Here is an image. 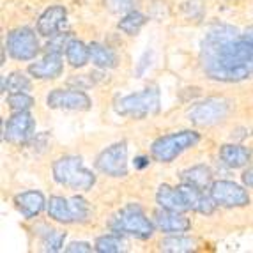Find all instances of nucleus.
I'll list each match as a JSON object with an SVG mask.
<instances>
[{
    "label": "nucleus",
    "mask_w": 253,
    "mask_h": 253,
    "mask_svg": "<svg viewBox=\"0 0 253 253\" xmlns=\"http://www.w3.org/2000/svg\"><path fill=\"white\" fill-rule=\"evenodd\" d=\"M195 243L190 237H182V236H170L167 239H163L160 243L161 252H169V253H182V252H193Z\"/></svg>",
    "instance_id": "5701e85b"
},
{
    "label": "nucleus",
    "mask_w": 253,
    "mask_h": 253,
    "mask_svg": "<svg viewBox=\"0 0 253 253\" xmlns=\"http://www.w3.org/2000/svg\"><path fill=\"white\" fill-rule=\"evenodd\" d=\"M149 158L147 156H136L135 160H133V167H135L136 170H144L145 167H149Z\"/></svg>",
    "instance_id": "2f4dec72"
},
{
    "label": "nucleus",
    "mask_w": 253,
    "mask_h": 253,
    "mask_svg": "<svg viewBox=\"0 0 253 253\" xmlns=\"http://www.w3.org/2000/svg\"><path fill=\"white\" fill-rule=\"evenodd\" d=\"M66 16H68V11L62 5L48 7L38 20V34L42 38H53L55 34H59L60 27L66 21Z\"/></svg>",
    "instance_id": "2eb2a0df"
},
{
    "label": "nucleus",
    "mask_w": 253,
    "mask_h": 253,
    "mask_svg": "<svg viewBox=\"0 0 253 253\" xmlns=\"http://www.w3.org/2000/svg\"><path fill=\"white\" fill-rule=\"evenodd\" d=\"M66 59L73 68H84L90 59V48L78 39H71L66 48Z\"/></svg>",
    "instance_id": "412c9836"
},
{
    "label": "nucleus",
    "mask_w": 253,
    "mask_h": 253,
    "mask_svg": "<svg viewBox=\"0 0 253 253\" xmlns=\"http://www.w3.org/2000/svg\"><path fill=\"white\" fill-rule=\"evenodd\" d=\"M66 252L68 253H89L92 252V246L89 243H71L69 246H66Z\"/></svg>",
    "instance_id": "7c9ffc66"
},
{
    "label": "nucleus",
    "mask_w": 253,
    "mask_h": 253,
    "mask_svg": "<svg viewBox=\"0 0 253 253\" xmlns=\"http://www.w3.org/2000/svg\"><path fill=\"white\" fill-rule=\"evenodd\" d=\"M36 129V123L32 115L29 114V110L23 112H14L13 117H9V121L5 123V133L4 138L11 144H25L27 140L32 136Z\"/></svg>",
    "instance_id": "f8f14e48"
},
{
    "label": "nucleus",
    "mask_w": 253,
    "mask_h": 253,
    "mask_svg": "<svg viewBox=\"0 0 253 253\" xmlns=\"http://www.w3.org/2000/svg\"><path fill=\"white\" fill-rule=\"evenodd\" d=\"M200 66L207 78L225 84L253 76V25L237 29L214 23L200 44Z\"/></svg>",
    "instance_id": "f257e3e1"
},
{
    "label": "nucleus",
    "mask_w": 253,
    "mask_h": 253,
    "mask_svg": "<svg viewBox=\"0 0 253 253\" xmlns=\"http://www.w3.org/2000/svg\"><path fill=\"white\" fill-rule=\"evenodd\" d=\"M154 223L161 232L167 234H182L191 228V221L182 212L169 211L163 207H161V211L154 212Z\"/></svg>",
    "instance_id": "4468645a"
},
{
    "label": "nucleus",
    "mask_w": 253,
    "mask_h": 253,
    "mask_svg": "<svg viewBox=\"0 0 253 253\" xmlns=\"http://www.w3.org/2000/svg\"><path fill=\"white\" fill-rule=\"evenodd\" d=\"M7 105L13 112H23L34 106V97L27 92H11L7 96Z\"/></svg>",
    "instance_id": "bb28decb"
},
{
    "label": "nucleus",
    "mask_w": 253,
    "mask_h": 253,
    "mask_svg": "<svg viewBox=\"0 0 253 253\" xmlns=\"http://www.w3.org/2000/svg\"><path fill=\"white\" fill-rule=\"evenodd\" d=\"M211 179H212V173L206 165H197V167H191V169L184 170V172L181 173L182 182L199 186L202 190H207V188L211 186Z\"/></svg>",
    "instance_id": "aec40b11"
},
{
    "label": "nucleus",
    "mask_w": 253,
    "mask_h": 253,
    "mask_svg": "<svg viewBox=\"0 0 253 253\" xmlns=\"http://www.w3.org/2000/svg\"><path fill=\"white\" fill-rule=\"evenodd\" d=\"M156 202L163 209H169V211H175V212H186L190 209L182 191L179 188H172L169 184L160 186V190L156 193Z\"/></svg>",
    "instance_id": "f3484780"
},
{
    "label": "nucleus",
    "mask_w": 253,
    "mask_h": 253,
    "mask_svg": "<svg viewBox=\"0 0 253 253\" xmlns=\"http://www.w3.org/2000/svg\"><path fill=\"white\" fill-rule=\"evenodd\" d=\"M48 214L59 223H75V221H87L90 214L89 202L82 197L64 199V197H50L48 200Z\"/></svg>",
    "instance_id": "423d86ee"
},
{
    "label": "nucleus",
    "mask_w": 253,
    "mask_h": 253,
    "mask_svg": "<svg viewBox=\"0 0 253 253\" xmlns=\"http://www.w3.org/2000/svg\"><path fill=\"white\" fill-rule=\"evenodd\" d=\"M219 158L230 169H241V167L248 165V161L252 160V152L243 145L225 144L219 149Z\"/></svg>",
    "instance_id": "6ab92c4d"
},
{
    "label": "nucleus",
    "mask_w": 253,
    "mask_h": 253,
    "mask_svg": "<svg viewBox=\"0 0 253 253\" xmlns=\"http://www.w3.org/2000/svg\"><path fill=\"white\" fill-rule=\"evenodd\" d=\"M145 21H147V18L140 13V11H127L126 16L117 23V29L123 30L124 34L127 36H135L145 25Z\"/></svg>",
    "instance_id": "b1692460"
},
{
    "label": "nucleus",
    "mask_w": 253,
    "mask_h": 253,
    "mask_svg": "<svg viewBox=\"0 0 253 253\" xmlns=\"http://www.w3.org/2000/svg\"><path fill=\"white\" fill-rule=\"evenodd\" d=\"M243 182H245L248 188H252L253 190V167L248 170H245V173H243Z\"/></svg>",
    "instance_id": "473e14b6"
},
{
    "label": "nucleus",
    "mask_w": 253,
    "mask_h": 253,
    "mask_svg": "<svg viewBox=\"0 0 253 253\" xmlns=\"http://www.w3.org/2000/svg\"><path fill=\"white\" fill-rule=\"evenodd\" d=\"M64 239H66V234L59 232V230H48L46 237L42 241L44 245V252H60L64 246Z\"/></svg>",
    "instance_id": "cd10ccee"
},
{
    "label": "nucleus",
    "mask_w": 253,
    "mask_h": 253,
    "mask_svg": "<svg viewBox=\"0 0 253 253\" xmlns=\"http://www.w3.org/2000/svg\"><path fill=\"white\" fill-rule=\"evenodd\" d=\"M9 89V92H27L30 90V80L29 76H25L23 73L14 71L7 76L2 78V92Z\"/></svg>",
    "instance_id": "393cba45"
},
{
    "label": "nucleus",
    "mask_w": 253,
    "mask_h": 253,
    "mask_svg": "<svg viewBox=\"0 0 253 253\" xmlns=\"http://www.w3.org/2000/svg\"><path fill=\"white\" fill-rule=\"evenodd\" d=\"M55 182L76 191H89L96 184V177L78 156L59 158L51 167Z\"/></svg>",
    "instance_id": "f03ea898"
},
{
    "label": "nucleus",
    "mask_w": 253,
    "mask_h": 253,
    "mask_svg": "<svg viewBox=\"0 0 253 253\" xmlns=\"http://www.w3.org/2000/svg\"><path fill=\"white\" fill-rule=\"evenodd\" d=\"M46 105L53 110H78V112H87L92 106L90 97L82 90L71 89H55L48 94Z\"/></svg>",
    "instance_id": "9b49d317"
},
{
    "label": "nucleus",
    "mask_w": 253,
    "mask_h": 253,
    "mask_svg": "<svg viewBox=\"0 0 253 253\" xmlns=\"http://www.w3.org/2000/svg\"><path fill=\"white\" fill-rule=\"evenodd\" d=\"M96 169L110 177L127 175V145L126 142H117L110 145L96 158Z\"/></svg>",
    "instance_id": "0eeeda50"
},
{
    "label": "nucleus",
    "mask_w": 253,
    "mask_h": 253,
    "mask_svg": "<svg viewBox=\"0 0 253 253\" xmlns=\"http://www.w3.org/2000/svg\"><path fill=\"white\" fill-rule=\"evenodd\" d=\"M160 110V90L158 87H147L142 92L129 94L115 101V112L123 117L145 119L158 114Z\"/></svg>",
    "instance_id": "20e7f679"
},
{
    "label": "nucleus",
    "mask_w": 253,
    "mask_h": 253,
    "mask_svg": "<svg viewBox=\"0 0 253 253\" xmlns=\"http://www.w3.org/2000/svg\"><path fill=\"white\" fill-rule=\"evenodd\" d=\"M110 230L119 236H133L136 239H149L154 234V223L144 214L136 204L123 207L110 219Z\"/></svg>",
    "instance_id": "7ed1b4c3"
},
{
    "label": "nucleus",
    "mask_w": 253,
    "mask_h": 253,
    "mask_svg": "<svg viewBox=\"0 0 253 253\" xmlns=\"http://www.w3.org/2000/svg\"><path fill=\"white\" fill-rule=\"evenodd\" d=\"M200 142V135L197 131L184 129L179 133H172V135H165L152 144L151 147V156L160 163H170L173 161L179 154L188 151L190 147L197 145Z\"/></svg>",
    "instance_id": "39448f33"
},
{
    "label": "nucleus",
    "mask_w": 253,
    "mask_h": 253,
    "mask_svg": "<svg viewBox=\"0 0 253 253\" xmlns=\"http://www.w3.org/2000/svg\"><path fill=\"white\" fill-rule=\"evenodd\" d=\"M89 48H90V59H92V62L96 64L97 68L112 69L117 66V57H115V53L110 48L103 46L99 42H90Z\"/></svg>",
    "instance_id": "4be33fe9"
},
{
    "label": "nucleus",
    "mask_w": 253,
    "mask_h": 253,
    "mask_svg": "<svg viewBox=\"0 0 253 253\" xmlns=\"http://www.w3.org/2000/svg\"><path fill=\"white\" fill-rule=\"evenodd\" d=\"M230 105L221 97H207L206 101L197 103L190 112V121L197 126H212L228 115Z\"/></svg>",
    "instance_id": "1a4fd4ad"
},
{
    "label": "nucleus",
    "mask_w": 253,
    "mask_h": 253,
    "mask_svg": "<svg viewBox=\"0 0 253 253\" xmlns=\"http://www.w3.org/2000/svg\"><path fill=\"white\" fill-rule=\"evenodd\" d=\"M62 69L64 62L60 53H46L42 57V60L29 66V73L39 80H53V78L62 75Z\"/></svg>",
    "instance_id": "dca6fc26"
},
{
    "label": "nucleus",
    "mask_w": 253,
    "mask_h": 253,
    "mask_svg": "<svg viewBox=\"0 0 253 253\" xmlns=\"http://www.w3.org/2000/svg\"><path fill=\"white\" fill-rule=\"evenodd\" d=\"M209 195L216 206L221 207H245L250 204V195L243 186L232 181H216L211 184Z\"/></svg>",
    "instance_id": "9d476101"
},
{
    "label": "nucleus",
    "mask_w": 253,
    "mask_h": 253,
    "mask_svg": "<svg viewBox=\"0 0 253 253\" xmlns=\"http://www.w3.org/2000/svg\"><path fill=\"white\" fill-rule=\"evenodd\" d=\"M179 190L182 191L186 202H188V207H190L191 211H197L200 214H212L216 204L211 195H206V190H202L199 186L188 184V182H182L179 186Z\"/></svg>",
    "instance_id": "ddd939ff"
},
{
    "label": "nucleus",
    "mask_w": 253,
    "mask_h": 253,
    "mask_svg": "<svg viewBox=\"0 0 253 253\" xmlns=\"http://www.w3.org/2000/svg\"><path fill=\"white\" fill-rule=\"evenodd\" d=\"M7 51L16 60H32L39 53L38 36L29 27L14 29L7 36Z\"/></svg>",
    "instance_id": "6e6552de"
},
{
    "label": "nucleus",
    "mask_w": 253,
    "mask_h": 253,
    "mask_svg": "<svg viewBox=\"0 0 253 253\" xmlns=\"http://www.w3.org/2000/svg\"><path fill=\"white\" fill-rule=\"evenodd\" d=\"M133 2H135V0H105V4L108 5V9L114 11V13H126V11H131Z\"/></svg>",
    "instance_id": "c756f323"
},
{
    "label": "nucleus",
    "mask_w": 253,
    "mask_h": 253,
    "mask_svg": "<svg viewBox=\"0 0 253 253\" xmlns=\"http://www.w3.org/2000/svg\"><path fill=\"white\" fill-rule=\"evenodd\" d=\"M96 252L99 253H119L123 252V239L119 237V234H108V236H101L96 239Z\"/></svg>",
    "instance_id": "a878e982"
},
{
    "label": "nucleus",
    "mask_w": 253,
    "mask_h": 253,
    "mask_svg": "<svg viewBox=\"0 0 253 253\" xmlns=\"http://www.w3.org/2000/svg\"><path fill=\"white\" fill-rule=\"evenodd\" d=\"M14 206L27 219H30L36 218L44 209L46 200L39 191H25V193H20L14 197Z\"/></svg>",
    "instance_id": "a211bd4d"
},
{
    "label": "nucleus",
    "mask_w": 253,
    "mask_h": 253,
    "mask_svg": "<svg viewBox=\"0 0 253 253\" xmlns=\"http://www.w3.org/2000/svg\"><path fill=\"white\" fill-rule=\"evenodd\" d=\"M71 41V34H55L46 44V53H62Z\"/></svg>",
    "instance_id": "c85d7f7f"
}]
</instances>
